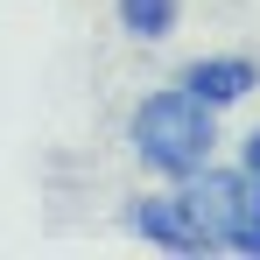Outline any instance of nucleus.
Instances as JSON below:
<instances>
[{
  "label": "nucleus",
  "mask_w": 260,
  "mask_h": 260,
  "mask_svg": "<svg viewBox=\"0 0 260 260\" xmlns=\"http://www.w3.org/2000/svg\"><path fill=\"white\" fill-rule=\"evenodd\" d=\"M127 141L134 155L148 162L155 176H176V183H190L197 169H211V148H218V113L204 99H190V91H148L141 106H134L127 120Z\"/></svg>",
  "instance_id": "nucleus-1"
},
{
  "label": "nucleus",
  "mask_w": 260,
  "mask_h": 260,
  "mask_svg": "<svg viewBox=\"0 0 260 260\" xmlns=\"http://www.w3.org/2000/svg\"><path fill=\"white\" fill-rule=\"evenodd\" d=\"M120 7V28H127L134 43H162L176 36V21H183V0H113Z\"/></svg>",
  "instance_id": "nucleus-5"
},
{
  "label": "nucleus",
  "mask_w": 260,
  "mask_h": 260,
  "mask_svg": "<svg viewBox=\"0 0 260 260\" xmlns=\"http://www.w3.org/2000/svg\"><path fill=\"white\" fill-rule=\"evenodd\" d=\"M176 85L190 91V99H204L211 113H225V106H239L246 91H260V63L253 56H197V63H183Z\"/></svg>",
  "instance_id": "nucleus-4"
},
{
  "label": "nucleus",
  "mask_w": 260,
  "mask_h": 260,
  "mask_svg": "<svg viewBox=\"0 0 260 260\" xmlns=\"http://www.w3.org/2000/svg\"><path fill=\"white\" fill-rule=\"evenodd\" d=\"M127 225L141 232V239L169 246V253H211V225L197 218L190 190H162V197H134Z\"/></svg>",
  "instance_id": "nucleus-3"
},
{
  "label": "nucleus",
  "mask_w": 260,
  "mask_h": 260,
  "mask_svg": "<svg viewBox=\"0 0 260 260\" xmlns=\"http://www.w3.org/2000/svg\"><path fill=\"white\" fill-rule=\"evenodd\" d=\"M190 204L211 225V246H239V253H260V176H190Z\"/></svg>",
  "instance_id": "nucleus-2"
},
{
  "label": "nucleus",
  "mask_w": 260,
  "mask_h": 260,
  "mask_svg": "<svg viewBox=\"0 0 260 260\" xmlns=\"http://www.w3.org/2000/svg\"><path fill=\"white\" fill-rule=\"evenodd\" d=\"M239 169H253V176H260V127L246 134V148H239Z\"/></svg>",
  "instance_id": "nucleus-6"
}]
</instances>
